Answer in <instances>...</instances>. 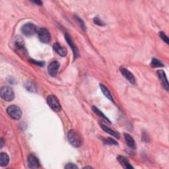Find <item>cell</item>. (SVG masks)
I'll return each mask as SVG.
<instances>
[{"instance_id": "obj_7", "label": "cell", "mask_w": 169, "mask_h": 169, "mask_svg": "<svg viewBox=\"0 0 169 169\" xmlns=\"http://www.w3.org/2000/svg\"><path fill=\"white\" fill-rule=\"evenodd\" d=\"M60 68V63L58 62H53L50 63L48 68V71L50 76L52 77H55L58 71V69Z\"/></svg>"}, {"instance_id": "obj_3", "label": "cell", "mask_w": 169, "mask_h": 169, "mask_svg": "<svg viewBox=\"0 0 169 169\" xmlns=\"http://www.w3.org/2000/svg\"><path fill=\"white\" fill-rule=\"evenodd\" d=\"M1 97L5 101H12L15 98L13 89L9 87H4L1 89Z\"/></svg>"}, {"instance_id": "obj_12", "label": "cell", "mask_w": 169, "mask_h": 169, "mask_svg": "<svg viewBox=\"0 0 169 169\" xmlns=\"http://www.w3.org/2000/svg\"><path fill=\"white\" fill-rule=\"evenodd\" d=\"M118 161L120 163V165L122 166L124 168H133L132 165H130L128 160L126 158L123 157V156H119L118 157Z\"/></svg>"}, {"instance_id": "obj_1", "label": "cell", "mask_w": 169, "mask_h": 169, "mask_svg": "<svg viewBox=\"0 0 169 169\" xmlns=\"http://www.w3.org/2000/svg\"><path fill=\"white\" fill-rule=\"evenodd\" d=\"M68 139L69 143L75 147H79L83 143L82 137L77 131L74 130L69 131L68 133Z\"/></svg>"}, {"instance_id": "obj_6", "label": "cell", "mask_w": 169, "mask_h": 169, "mask_svg": "<svg viewBox=\"0 0 169 169\" xmlns=\"http://www.w3.org/2000/svg\"><path fill=\"white\" fill-rule=\"evenodd\" d=\"M39 39L43 43H48L50 40V34L46 28H40L39 33Z\"/></svg>"}, {"instance_id": "obj_11", "label": "cell", "mask_w": 169, "mask_h": 169, "mask_svg": "<svg viewBox=\"0 0 169 169\" xmlns=\"http://www.w3.org/2000/svg\"><path fill=\"white\" fill-rule=\"evenodd\" d=\"M54 50L58 53L59 55L62 57H64L68 54V51L64 46H62L61 44L59 43H55L54 45Z\"/></svg>"}, {"instance_id": "obj_4", "label": "cell", "mask_w": 169, "mask_h": 169, "mask_svg": "<svg viewBox=\"0 0 169 169\" xmlns=\"http://www.w3.org/2000/svg\"><path fill=\"white\" fill-rule=\"evenodd\" d=\"M22 33L27 36H33L36 33V27L31 23H28L25 24L21 28Z\"/></svg>"}, {"instance_id": "obj_14", "label": "cell", "mask_w": 169, "mask_h": 169, "mask_svg": "<svg viewBox=\"0 0 169 169\" xmlns=\"http://www.w3.org/2000/svg\"><path fill=\"white\" fill-rule=\"evenodd\" d=\"M101 128L103 129L104 132H107L108 133H109L110 135H112L114 137H115V138L118 139L120 138V134L118 132H115V131H114L113 130H112L110 128H109L108 126H106L105 124H103V123L101 124Z\"/></svg>"}, {"instance_id": "obj_9", "label": "cell", "mask_w": 169, "mask_h": 169, "mask_svg": "<svg viewBox=\"0 0 169 169\" xmlns=\"http://www.w3.org/2000/svg\"><path fill=\"white\" fill-rule=\"evenodd\" d=\"M120 71L122 73V75L124 76V77H125L127 81H129L132 84H134L135 83V79L134 75H133L132 73H131L129 70L126 69V68H120Z\"/></svg>"}, {"instance_id": "obj_22", "label": "cell", "mask_w": 169, "mask_h": 169, "mask_svg": "<svg viewBox=\"0 0 169 169\" xmlns=\"http://www.w3.org/2000/svg\"><path fill=\"white\" fill-rule=\"evenodd\" d=\"M104 143L105 144H108V145H118V143L116 141H114V139L111 138H108L106 139L103 140Z\"/></svg>"}, {"instance_id": "obj_24", "label": "cell", "mask_w": 169, "mask_h": 169, "mask_svg": "<svg viewBox=\"0 0 169 169\" xmlns=\"http://www.w3.org/2000/svg\"><path fill=\"white\" fill-rule=\"evenodd\" d=\"M65 168L66 169H75V168L77 169L78 168V167L77 165H75V164L68 163L65 166Z\"/></svg>"}, {"instance_id": "obj_20", "label": "cell", "mask_w": 169, "mask_h": 169, "mask_svg": "<svg viewBox=\"0 0 169 169\" xmlns=\"http://www.w3.org/2000/svg\"><path fill=\"white\" fill-rule=\"evenodd\" d=\"M15 46H17V48H19V49L23 48L24 41L22 38H20L19 36L17 37V39H16V41H15Z\"/></svg>"}, {"instance_id": "obj_15", "label": "cell", "mask_w": 169, "mask_h": 169, "mask_svg": "<svg viewBox=\"0 0 169 169\" xmlns=\"http://www.w3.org/2000/svg\"><path fill=\"white\" fill-rule=\"evenodd\" d=\"M124 138H125L127 145H128L131 149L135 148V142L132 136L130 134H127V133H125V134H124Z\"/></svg>"}, {"instance_id": "obj_25", "label": "cell", "mask_w": 169, "mask_h": 169, "mask_svg": "<svg viewBox=\"0 0 169 169\" xmlns=\"http://www.w3.org/2000/svg\"><path fill=\"white\" fill-rule=\"evenodd\" d=\"M94 23L97 25H99V26H103V25H104L103 22L100 19H98V17H96V18L94 19Z\"/></svg>"}, {"instance_id": "obj_10", "label": "cell", "mask_w": 169, "mask_h": 169, "mask_svg": "<svg viewBox=\"0 0 169 169\" xmlns=\"http://www.w3.org/2000/svg\"><path fill=\"white\" fill-rule=\"evenodd\" d=\"M28 165L31 168H37L39 167L40 164L38 159L35 156L31 155L28 157Z\"/></svg>"}, {"instance_id": "obj_18", "label": "cell", "mask_w": 169, "mask_h": 169, "mask_svg": "<svg viewBox=\"0 0 169 169\" xmlns=\"http://www.w3.org/2000/svg\"><path fill=\"white\" fill-rule=\"evenodd\" d=\"M151 66L152 68H162V67H163L164 66L162 63V62L159 61L157 59L153 58L151 62Z\"/></svg>"}, {"instance_id": "obj_16", "label": "cell", "mask_w": 169, "mask_h": 169, "mask_svg": "<svg viewBox=\"0 0 169 169\" xmlns=\"http://www.w3.org/2000/svg\"><path fill=\"white\" fill-rule=\"evenodd\" d=\"M9 157L7 153H1L0 155V166L1 167H5L9 163Z\"/></svg>"}, {"instance_id": "obj_13", "label": "cell", "mask_w": 169, "mask_h": 169, "mask_svg": "<svg viewBox=\"0 0 169 169\" xmlns=\"http://www.w3.org/2000/svg\"><path fill=\"white\" fill-rule=\"evenodd\" d=\"M65 36H66V40L67 42H68V44L70 46V47H71V50H73V55H74V57H75V58H76V57L77 56V54H78L77 48H76V47L75 46L74 43L73 42L72 39H71V37L69 36V35L66 34L65 35Z\"/></svg>"}, {"instance_id": "obj_2", "label": "cell", "mask_w": 169, "mask_h": 169, "mask_svg": "<svg viewBox=\"0 0 169 169\" xmlns=\"http://www.w3.org/2000/svg\"><path fill=\"white\" fill-rule=\"evenodd\" d=\"M8 115L13 120H19L22 116V111L20 108L16 105H11L7 108Z\"/></svg>"}, {"instance_id": "obj_28", "label": "cell", "mask_w": 169, "mask_h": 169, "mask_svg": "<svg viewBox=\"0 0 169 169\" xmlns=\"http://www.w3.org/2000/svg\"><path fill=\"white\" fill-rule=\"evenodd\" d=\"M32 2L34 3V4H36L37 5H41L42 4V1H32Z\"/></svg>"}, {"instance_id": "obj_23", "label": "cell", "mask_w": 169, "mask_h": 169, "mask_svg": "<svg viewBox=\"0 0 169 169\" xmlns=\"http://www.w3.org/2000/svg\"><path fill=\"white\" fill-rule=\"evenodd\" d=\"M159 35H160V36L161 38L162 39V40L164 41V42H165L167 44H168V37L167 35L165 34V33H164V32H160V33H159Z\"/></svg>"}, {"instance_id": "obj_8", "label": "cell", "mask_w": 169, "mask_h": 169, "mask_svg": "<svg viewBox=\"0 0 169 169\" xmlns=\"http://www.w3.org/2000/svg\"><path fill=\"white\" fill-rule=\"evenodd\" d=\"M157 75L159 78L160 79V81L162 83V87H164L166 91H168V83L167 78V76L164 71L162 70H158L157 71Z\"/></svg>"}, {"instance_id": "obj_19", "label": "cell", "mask_w": 169, "mask_h": 169, "mask_svg": "<svg viewBox=\"0 0 169 169\" xmlns=\"http://www.w3.org/2000/svg\"><path fill=\"white\" fill-rule=\"evenodd\" d=\"M92 110L94 111V112L97 114V115H98V116H100V117H102L103 118H104V120H107L108 122H110V120H108L107 118V117L104 115V114L100 110H98V108L97 107H95V106H93L92 107Z\"/></svg>"}, {"instance_id": "obj_5", "label": "cell", "mask_w": 169, "mask_h": 169, "mask_svg": "<svg viewBox=\"0 0 169 169\" xmlns=\"http://www.w3.org/2000/svg\"><path fill=\"white\" fill-rule=\"evenodd\" d=\"M47 103L48 104L50 107L55 112H59L61 110V105H60L58 98L53 95H51L47 98Z\"/></svg>"}, {"instance_id": "obj_26", "label": "cell", "mask_w": 169, "mask_h": 169, "mask_svg": "<svg viewBox=\"0 0 169 169\" xmlns=\"http://www.w3.org/2000/svg\"><path fill=\"white\" fill-rule=\"evenodd\" d=\"M149 136L147 134V133H143V134L142 135V140L143 141H145L146 143H147L149 141Z\"/></svg>"}, {"instance_id": "obj_27", "label": "cell", "mask_w": 169, "mask_h": 169, "mask_svg": "<svg viewBox=\"0 0 169 169\" xmlns=\"http://www.w3.org/2000/svg\"><path fill=\"white\" fill-rule=\"evenodd\" d=\"M30 62H32L33 63H34V64H36V65H39V66H43V63L42 62H36V61H34V60H30Z\"/></svg>"}, {"instance_id": "obj_21", "label": "cell", "mask_w": 169, "mask_h": 169, "mask_svg": "<svg viewBox=\"0 0 169 169\" xmlns=\"http://www.w3.org/2000/svg\"><path fill=\"white\" fill-rule=\"evenodd\" d=\"M25 87L28 89V91H31V92H34L36 91V86L33 83V82L28 81L27 82L26 85H25Z\"/></svg>"}, {"instance_id": "obj_17", "label": "cell", "mask_w": 169, "mask_h": 169, "mask_svg": "<svg viewBox=\"0 0 169 169\" xmlns=\"http://www.w3.org/2000/svg\"><path fill=\"white\" fill-rule=\"evenodd\" d=\"M100 87H101L102 92H103V93L105 95V97H106L108 99L110 100L111 101H114L113 98L112 97L109 90H108V89L105 87V86H104L103 84H100Z\"/></svg>"}]
</instances>
